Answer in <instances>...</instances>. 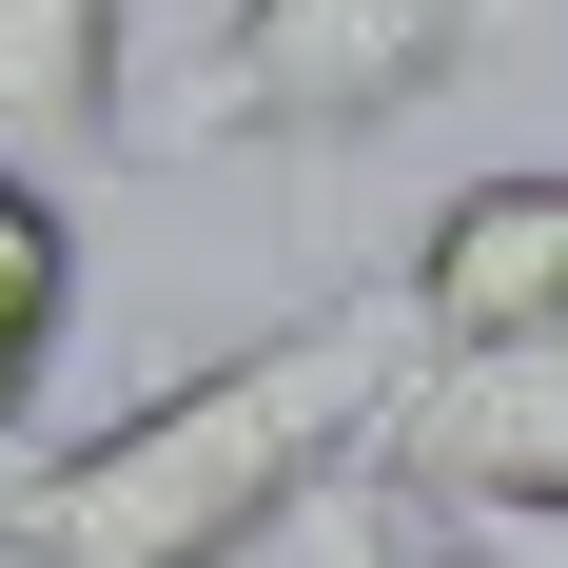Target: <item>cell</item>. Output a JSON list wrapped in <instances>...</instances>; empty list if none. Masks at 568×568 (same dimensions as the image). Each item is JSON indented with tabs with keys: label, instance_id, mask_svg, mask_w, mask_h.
Instances as JSON below:
<instances>
[{
	"label": "cell",
	"instance_id": "1",
	"mask_svg": "<svg viewBox=\"0 0 568 568\" xmlns=\"http://www.w3.org/2000/svg\"><path fill=\"white\" fill-rule=\"evenodd\" d=\"M412 373H432L412 275H353L314 314H275L255 353H196L118 432L40 452L0 490V568H275V529L373 470V432H393Z\"/></svg>",
	"mask_w": 568,
	"mask_h": 568
},
{
	"label": "cell",
	"instance_id": "2",
	"mask_svg": "<svg viewBox=\"0 0 568 568\" xmlns=\"http://www.w3.org/2000/svg\"><path fill=\"white\" fill-rule=\"evenodd\" d=\"M470 20L490 0H235L196 40V79L138 118V158H334V138H373L452 79Z\"/></svg>",
	"mask_w": 568,
	"mask_h": 568
},
{
	"label": "cell",
	"instance_id": "3",
	"mask_svg": "<svg viewBox=\"0 0 568 568\" xmlns=\"http://www.w3.org/2000/svg\"><path fill=\"white\" fill-rule=\"evenodd\" d=\"M373 470L412 510H568V353H432Z\"/></svg>",
	"mask_w": 568,
	"mask_h": 568
},
{
	"label": "cell",
	"instance_id": "4",
	"mask_svg": "<svg viewBox=\"0 0 568 568\" xmlns=\"http://www.w3.org/2000/svg\"><path fill=\"white\" fill-rule=\"evenodd\" d=\"M432 353H568V176H470L393 255Z\"/></svg>",
	"mask_w": 568,
	"mask_h": 568
},
{
	"label": "cell",
	"instance_id": "5",
	"mask_svg": "<svg viewBox=\"0 0 568 568\" xmlns=\"http://www.w3.org/2000/svg\"><path fill=\"white\" fill-rule=\"evenodd\" d=\"M0 158H118V0H0Z\"/></svg>",
	"mask_w": 568,
	"mask_h": 568
},
{
	"label": "cell",
	"instance_id": "6",
	"mask_svg": "<svg viewBox=\"0 0 568 568\" xmlns=\"http://www.w3.org/2000/svg\"><path fill=\"white\" fill-rule=\"evenodd\" d=\"M59 334H79V216H59V176H20V158H0V432L40 412Z\"/></svg>",
	"mask_w": 568,
	"mask_h": 568
},
{
	"label": "cell",
	"instance_id": "7",
	"mask_svg": "<svg viewBox=\"0 0 568 568\" xmlns=\"http://www.w3.org/2000/svg\"><path fill=\"white\" fill-rule=\"evenodd\" d=\"M275 568H470V549H452L432 510H412L393 470H353V490H314V510L275 529Z\"/></svg>",
	"mask_w": 568,
	"mask_h": 568
},
{
	"label": "cell",
	"instance_id": "8",
	"mask_svg": "<svg viewBox=\"0 0 568 568\" xmlns=\"http://www.w3.org/2000/svg\"><path fill=\"white\" fill-rule=\"evenodd\" d=\"M470 568H568V510H432Z\"/></svg>",
	"mask_w": 568,
	"mask_h": 568
}]
</instances>
